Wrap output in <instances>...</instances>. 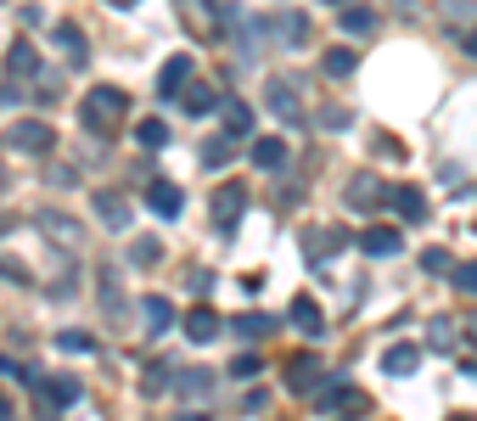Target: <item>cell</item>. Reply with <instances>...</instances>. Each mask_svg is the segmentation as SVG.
Wrapping results in <instances>:
<instances>
[{"mask_svg": "<svg viewBox=\"0 0 477 421\" xmlns=\"http://www.w3.org/2000/svg\"><path fill=\"white\" fill-rule=\"evenodd\" d=\"M79 113H85V124H90L96 135H113L118 124L130 118V90H118V84H90Z\"/></svg>", "mask_w": 477, "mask_h": 421, "instance_id": "6da1fadb", "label": "cell"}, {"mask_svg": "<svg viewBox=\"0 0 477 421\" xmlns=\"http://www.w3.org/2000/svg\"><path fill=\"white\" fill-rule=\"evenodd\" d=\"M309 399H315L320 416H331V410H365V399L354 393V382H348V376H331V382H320Z\"/></svg>", "mask_w": 477, "mask_h": 421, "instance_id": "7a4b0ae2", "label": "cell"}, {"mask_svg": "<svg viewBox=\"0 0 477 421\" xmlns=\"http://www.w3.org/2000/svg\"><path fill=\"white\" fill-rule=\"evenodd\" d=\"M242 214H247V185L242 180H225L219 192H214V225L219 230H236Z\"/></svg>", "mask_w": 477, "mask_h": 421, "instance_id": "3957f363", "label": "cell"}, {"mask_svg": "<svg viewBox=\"0 0 477 421\" xmlns=\"http://www.w3.org/2000/svg\"><path fill=\"white\" fill-rule=\"evenodd\" d=\"M264 107L276 113V118H286V124H309V118H303V101H298V90H293L286 79H269V84H264Z\"/></svg>", "mask_w": 477, "mask_h": 421, "instance_id": "277c9868", "label": "cell"}, {"mask_svg": "<svg viewBox=\"0 0 477 421\" xmlns=\"http://www.w3.org/2000/svg\"><path fill=\"white\" fill-rule=\"evenodd\" d=\"M326 382V365L315 360V354H293V360H286V388H293V393H315Z\"/></svg>", "mask_w": 477, "mask_h": 421, "instance_id": "5b68a950", "label": "cell"}, {"mask_svg": "<svg viewBox=\"0 0 477 421\" xmlns=\"http://www.w3.org/2000/svg\"><path fill=\"white\" fill-rule=\"evenodd\" d=\"M6 141L17 146V152H51V141H56V130H51V124H39V118H17Z\"/></svg>", "mask_w": 477, "mask_h": 421, "instance_id": "8992f818", "label": "cell"}, {"mask_svg": "<svg viewBox=\"0 0 477 421\" xmlns=\"http://www.w3.org/2000/svg\"><path fill=\"white\" fill-rule=\"evenodd\" d=\"M360 253H371V259H393V253H405L399 225H365L360 230Z\"/></svg>", "mask_w": 477, "mask_h": 421, "instance_id": "52a82bcc", "label": "cell"}, {"mask_svg": "<svg viewBox=\"0 0 477 421\" xmlns=\"http://www.w3.org/2000/svg\"><path fill=\"white\" fill-rule=\"evenodd\" d=\"M147 208L158 219H180V208H185V192L175 180H147Z\"/></svg>", "mask_w": 477, "mask_h": 421, "instance_id": "ba28073f", "label": "cell"}, {"mask_svg": "<svg viewBox=\"0 0 477 421\" xmlns=\"http://www.w3.org/2000/svg\"><path fill=\"white\" fill-rule=\"evenodd\" d=\"M39 230H46L51 242H62V253H73L79 242H85V230H79V219L56 214V208H39Z\"/></svg>", "mask_w": 477, "mask_h": 421, "instance_id": "9c48e42d", "label": "cell"}, {"mask_svg": "<svg viewBox=\"0 0 477 421\" xmlns=\"http://www.w3.org/2000/svg\"><path fill=\"white\" fill-rule=\"evenodd\" d=\"M388 202L399 208V219H405V225H427V214H432V208H427V197L416 192V185H393V192H388Z\"/></svg>", "mask_w": 477, "mask_h": 421, "instance_id": "30bf717a", "label": "cell"}, {"mask_svg": "<svg viewBox=\"0 0 477 421\" xmlns=\"http://www.w3.org/2000/svg\"><path fill=\"white\" fill-rule=\"evenodd\" d=\"M192 73H197V62L180 51V56H169V62H163V73H158V90H163V96H180L185 84H192Z\"/></svg>", "mask_w": 477, "mask_h": 421, "instance_id": "8fae6325", "label": "cell"}, {"mask_svg": "<svg viewBox=\"0 0 477 421\" xmlns=\"http://www.w3.org/2000/svg\"><path fill=\"white\" fill-rule=\"evenodd\" d=\"M96 219L107 225V230L130 225V202H124V192H96Z\"/></svg>", "mask_w": 477, "mask_h": 421, "instance_id": "7c38bea8", "label": "cell"}, {"mask_svg": "<svg viewBox=\"0 0 477 421\" xmlns=\"http://www.w3.org/2000/svg\"><path fill=\"white\" fill-rule=\"evenodd\" d=\"M253 163L264 168V175H281V168H286V141L259 135V141H253Z\"/></svg>", "mask_w": 477, "mask_h": 421, "instance_id": "4fadbf2b", "label": "cell"}, {"mask_svg": "<svg viewBox=\"0 0 477 421\" xmlns=\"http://www.w3.org/2000/svg\"><path fill=\"white\" fill-rule=\"evenodd\" d=\"M185 337H192V343H214V337H219V314L209 304H197L192 314H185Z\"/></svg>", "mask_w": 477, "mask_h": 421, "instance_id": "5bb4252c", "label": "cell"}, {"mask_svg": "<svg viewBox=\"0 0 477 421\" xmlns=\"http://www.w3.org/2000/svg\"><path fill=\"white\" fill-rule=\"evenodd\" d=\"M416 365H422V348H416V343H393V348L382 354V371H388V376H410Z\"/></svg>", "mask_w": 477, "mask_h": 421, "instance_id": "9a60e30c", "label": "cell"}, {"mask_svg": "<svg viewBox=\"0 0 477 421\" xmlns=\"http://www.w3.org/2000/svg\"><path fill=\"white\" fill-rule=\"evenodd\" d=\"M219 118H225V135H247V130H253V107H247V101H236V96L219 101Z\"/></svg>", "mask_w": 477, "mask_h": 421, "instance_id": "2e32d148", "label": "cell"}, {"mask_svg": "<svg viewBox=\"0 0 477 421\" xmlns=\"http://www.w3.org/2000/svg\"><path fill=\"white\" fill-rule=\"evenodd\" d=\"M180 12L192 17L197 34H219V6H214V0H180Z\"/></svg>", "mask_w": 477, "mask_h": 421, "instance_id": "e0dca14e", "label": "cell"}, {"mask_svg": "<svg viewBox=\"0 0 477 421\" xmlns=\"http://www.w3.org/2000/svg\"><path fill=\"white\" fill-rule=\"evenodd\" d=\"M180 101H185V113H214L219 107V96H214V84H202V79H192V84H185V90H180Z\"/></svg>", "mask_w": 477, "mask_h": 421, "instance_id": "ac0fdd59", "label": "cell"}, {"mask_svg": "<svg viewBox=\"0 0 477 421\" xmlns=\"http://www.w3.org/2000/svg\"><path fill=\"white\" fill-rule=\"evenodd\" d=\"M6 73H12V79H34V73H39V56H34L29 39H17V46L6 51Z\"/></svg>", "mask_w": 477, "mask_h": 421, "instance_id": "d6986e66", "label": "cell"}, {"mask_svg": "<svg viewBox=\"0 0 477 421\" xmlns=\"http://www.w3.org/2000/svg\"><path fill=\"white\" fill-rule=\"evenodd\" d=\"M348 39H365L371 29H377V12H371V6H343V23H337Z\"/></svg>", "mask_w": 477, "mask_h": 421, "instance_id": "ffe728a7", "label": "cell"}, {"mask_svg": "<svg viewBox=\"0 0 477 421\" xmlns=\"http://www.w3.org/2000/svg\"><path fill=\"white\" fill-rule=\"evenodd\" d=\"M354 68H360V62H354V51H348V46H337V51L320 56V73L326 79H354Z\"/></svg>", "mask_w": 477, "mask_h": 421, "instance_id": "44dd1931", "label": "cell"}, {"mask_svg": "<svg viewBox=\"0 0 477 421\" xmlns=\"http://www.w3.org/2000/svg\"><path fill=\"white\" fill-rule=\"evenodd\" d=\"M231 331L253 343V337H269V331H276V321H269V314H259V309H247V314H236V321H231Z\"/></svg>", "mask_w": 477, "mask_h": 421, "instance_id": "7402d4cb", "label": "cell"}, {"mask_svg": "<svg viewBox=\"0 0 477 421\" xmlns=\"http://www.w3.org/2000/svg\"><path fill=\"white\" fill-rule=\"evenodd\" d=\"M169 382H175V365H163V360H152L147 371H141V393H147V399L169 393Z\"/></svg>", "mask_w": 477, "mask_h": 421, "instance_id": "603a6c76", "label": "cell"}, {"mask_svg": "<svg viewBox=\"0 0 477 421\" xmlns=\"http://www.w3.org/2000/svg\"><path fill=\"white\" fill-rule=\"evenodd\" d=\"M388 192H382V180L377 175H354V185H348V202L354 208H371V202H382Z\"/></svg>", "mask_w": 477, "mask_h": 421, "instance_id": "cb8c5ba5", "label": "cell"}, {"mask_svg": "<svg viewBox=\"0 0 477 421\" xmlns=\"http://www.w3.org/2000/svg\"><path fill=\"white\" fill-rule=\"evenodd\" d=\"M293 326H298V331H309V337H320V326H326L320 304H315V298H298V304H293Z\"/></svg>", "mask_w": 477, "mask_h": 421, "instance_id": "d4e9b609", "label": "cell"}, {"mask_svg": "<svg viewBox=\"0 0 477 421\" xmlns=\"http://www.w3.org/2000/svg\"><path fill=\"white\" fill-rule=\"evenodd\" d=\"M39 393H46V399H51V405H73V399H79V393H85V388H79V382H73V376H46V382H39Z\"/></svg>", "mask_w": 477, "mask_h": 421, "instance_id": "484cf974", "label": "cell"}, {"mask_svg": "<svg viewBox=\"0 0 477 421\" xmlns=\"http://www.w3.org/2000/svg\"><path fill=\"white\" fill-rule=\"evenodd\" d=\"M141 309H147V331H152V337H163V331H169V321H175L169 298H141Z\"/></svg>", "mask_w": 477, "mask_h": 421, "instance_id": "4316f807", "label": "cell"}, {"mask_svg": "<svg viewBox=\"0 0 477 421\" xmlns=\"http://www.w3.org/2000/svg\"><path fill=\"white\" fill-rule=\"evenodd\" d=\"M175 393H185V399H197V393H209L214 388V376L209 371H175V382H169Z\"/></svg>", "mask_w": 477, "mask_h": 421, "instance_id": "83f0119b", "label": "cell"}, {"mask_svg": "<svg viewBox=\"0 0 477 421\" xmlns=\"http://www.w3.org/2000/svg\"><path fill=\"white\" fill-rule=\"evenodd\" d=\"M135 141L147 146V152H158V146L169 141V124H163V118H141V124H135Z\"/></svg>", "mask_w": 477, "mask_h": 421, "instance_id": "f1b7e54d", "label": "cell"}, {"mask_svg": "<svg viewBox=\"0 0 477 421\" xmlns=\"http://www.w3.org/2000/svg\"><path fill=\"white\" fill-rule=\"evenodd\" d=\"M56 348H62V354H85V360H90V354H96V337H90V331H56Z\"/></svg>", "mask_w": 477, "mask_h": 421, "instance_id": "f546056e", "label": "cell"}, {"mask_svg": "<svg viewBox=\"0 0 477 421\" xmlns=\"http://www.w3.org/2000/svg\"><path fill=\"white\" fill-rule=\"evenodd\" d=\"M130 259H135V270H152V264H163V242H158V236H141Z\"/></svg>", "mask_w": 477, "mask_h": 421, "instance_id": "4dcf8cb0", "label": "cell"}, {"mask_svg": "<svg viewBox=\"0 0 477 421\" xmlns=\"http://www.w3.org/2000/svg\"><path fill=\"white\" fill-rule=\"evenodd\" d=\"M281 39H286V46H303V39H309V17L303 12H286L281 17Z\"/></svg>", "mask_w": 477, "mask_h": 421, "instance_id": "1f68e13d", "label": "cell"}, {"mask_svg": "<svg viewBox=\"0 0 477 421\" xmlns=\"http://www.w3.org/2000/svg\"><path fill=\"white\" fill-rule=\"evenodd\" d=\"M455 331H461V326H455V321H444V314L427 326V337H432V348H439V354H444V348H455Z\"/></svg>", "mask_w": 477, "mask_h": 421, "instance_id": "d6a6232c", "label": "cell"}, {"mask_svg": "<svg viewBox=\"0 0 477 421\" xmlns=\"http://www.w3.org/2000/svg\"><path fill=\"white\" fill-rule=\"evenodd\" d=\"M449 281L466 292V298H477V259L472 264H449Z\"/></svg>", "mask_w": 477, "mask_h": 421, "instance_id": "836d02e7", "label": "cell"}, {"mask_svg": "<svg viewBox=\"0 0 477 421\" xmlns=\"http://www.w3.org/2000/svg\"><path fill=\"white\" fill-rule=\"evenodd\" d=\"M0 281H17V287H29V281H34V270H29V264H17V259H6V253H0Z\"/></svg>", "mask_w": 477, "mask_h": 421, "instance_id": "e575fe53", "label": "cell"}, {"mask_svg": "<svg viewBox=\"0 0 477 421\" xmlns=\"http://www.w3.org/2000/svg\"><path fill=\"white\" fill-rule=\"evenodd\" d=\"M449 264H455V259H449L444 247H427V253H422V270H427V276H449Z\"/></svg>", "mask_w": 477, "mask_h": 421, "instance_id": "d590c367", "label": "cell"}, {"mask_svg": "<svg viewBox=\"0 0 477 421\" xmlns=\"http://www.w3.org/2000/svg\"><path fill=\"white\" fill-rule=\"evenodd\" d=\"M56 46L68 51V56H85V39H79V29H73V23H56Z\"/></svg>", "mask_w": 477, "mask_h": 421, "instance_id": "8d00e7d4", "label": "cell"}, {"mask_svg": "<svg viewBox=\"0 0 477 421\" xmlns=\"http://www.w3.org/2000/svg\"><path fill=\"white\" fill-rule=\"evenodd\" d=\"M202 163H209V168H219V163H231V141H202Z\"/></svg>", "mask_w": 477, "mask_h": 421, "instance_id": "74e56055", "label": "cell"}, {"mask_svg": "<svg viewBox=\"0 0 477 421\" xmlns=\"http://www.w3.org/2000/svg\"><path fill=\"white\" fill-rule=\"evenodd\" d=\"M320 124H326V130H348V113H343V107H326Z\"/></svg>", "mask_w": 477, "mask_h": 421, "instance_id": "f35d334b", "label": "cell"}, {"mask_svg": "<svg viewBox=\"0 0 477 421\" xmlns=\"http://www.w3.org/2000/svg\"><path fill=\"white\" fill-rule=\"evenodd\" d=\"M231 371H236V376H253V371H259V354H242V360H236Z\"/></svg>", "mask_w": 477, "mask_h": 421, "instance_id": "ab89813d", "label": "cell"}, {"mask_svg": "<svg viewBox=\"0 0 477 421\" xmlns=\"http://www.w3.org/2000/svg\"><path fill=\"white\" fill-rule=\"evenodd\" d=\"M466 337H472V348H477V314H466Z\"/></svg>", "mask_w": 477, "mask_h": 421, "instance_id": "60d3db41", "label": "cell"}, {"mask_svg": "<svg viewBox=\"0 0 477 421\" xmlns=\"http://www.w3.org/2000/svg\"><path fill=\"white\" fill-rule=\"evenodd\" d=\"M0 421H12V399L6 393H0Z\"/></svg>", "mask_w": 477, "mask_h": 421, "instance_id": "b9f144b4", "label": "cell"}, {"mask_svg": "<svg viewBox=\"0 0 477 421\" xmlns=\"http://www.w3.org/2000/svg\"><path fill=\"white\" fill-rule=\"evenodd\" d=\"M466 51H472V56H477V29H472V34H466Z\"/></svg>", "mask_w": 477, "mask_h": 421, "instance_id": "7bdbcfd3", "label": "cell"}, {"mask_svg": "<svg viewBox=\"0 0 477 421\" xmlns=\"http://www.w3.org/2000/svg\"><path fill=\"white\" fill-rule=\"evenodd\" d=\"M107 6H135V0H107Z\"/></svg>", "mask_w": 477, "mask_h": 421, "instance_id": "ee69618b", "label": "cell"}, {"mask_svg": "<svg viewBox=\"0 0 477 421\" xmlns=\"http://www.w3.org/2000/svg\"><path fill=\"white\" fill-rule=\"evenodd\" d=\"M185 421H209V416H185Z\"/></svg>", "mask_w": 477, "mask_h": 421, "instance_id": "f6af8a7d", "label": "cell"}, {"mask_svg": "<svg viewBox=\"0 0 477 421\" xmlns=\"http://www.w3.org/2000/svg\"><path fill=\"white\" fill-rule=\"evenodd\" d=\"M331 6H348V0H331Z\"/></svg>", "mask_w": 477, "mask_h": 421, "instance_id": "bcb514c9", "label": "cell"}]
</instances>
